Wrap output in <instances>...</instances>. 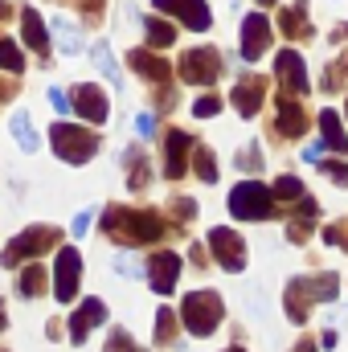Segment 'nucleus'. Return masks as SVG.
I'll return each mask as SVG.
<instances>
[{
    "label": "nucleus",
    "mask_w": 348,
    "mask_h": 352,
    "mask_svg": "<svg viewBox=\"0 0 348 352\" xmlns=\"http://www.w3.org/2000/svg\"><path fill=\"white\" fill-rule=\"evenodd\" d=\"M102 234H111L123 246H144V242H156L164 234V217L152 209H115L111 205L102 213Z\"/></svg>",
    "instance_id": "obj_1"
},
{
    "label": "nucleus",
    "mask_w": 348,
    "mask_h": 352,
    "mask_svg": "<svg viewBox=\"0 0 348 352\" xmlns=\"http://www.w3.org/2000/svg\"><path fill=\"white\" fill-rule=\"evenodd\" d=\"M340 291V278L336 274H303V278H291L287 283V320L291 324H303L312 303H324V299H336Z\"/></svg>",
    "instance_id": "obj_2"
},
{
    "label": "nucleus",
    "mask_w": 348,
    "mask_h": 352,
    "mask_svg": "<svg viewBox=\"0 0 348 352\" xmlns=\"http://www.w3.org/2000/svg\"><path fill=\"white\" fill-rule=\"evenodd\" d=\"M226 307H221V295L217 291H188L184 303H180V324L193 332V336H209L217 332Z\"/></svg>",
    "instance_id": "obj_3"
},
{
    "label": "nucleus",
    "mask_w": 348,
    "mask_h": 352,
    "mask_svg": "<svg viewBox=\"0 0 348 352\" xmlns=\"http://www.w3.org/2000/svg\"><path fill=\"white\" fill-rule=\"evenodd\" d=\"M50 144H54V152L66 164H87V160H94V152H98V135L87 131V127H74V123H54Z\"/></svg>",
    "instance_id": "obj_4"
},
{
    "label": "nucleus",
    "mask_w": 348,
    "mask_h": 352,
    "mask_svg": "<svg viewBox=\"0 0 348 352\" xmlns=\"http://www.w3.org/2000/svg\"><path fill=\"white\" fill-rule=\"evenodd\" d=\"M230 213L238 221H266V217H274V192H266L259 180H242L230 192Z\"/></svg>",
    "instance_id": "obj_5"
},
{
    "label": "nucleus",
    "mask_w": 348,
    "mask_h": 352,
    "mask_svg": "<svg viewBox=\"0 0 348 352\" xmlns=\"http://www.w3.org/2000/svg\"><path fill=\"white\" fill-rule=\"evenodd\" d=\"M180 78L193 82V87H213V82L221 78V54L209 50V45L188 50V54L180 58Z\"/></svg>",
    "instance_id": "obj_6"
},
{
    "label": "nucleus",
    "mask_w": 348,
    "mask_h": 352,
    "mask_svg": "<svg viewBox=\"0 0 348 352\" xmlns=\"http://www.w3.org/2000/svg\"><path fill=\"white\" fill-rule=\"evenodd\" d=\"M54 242H62V230H58V226H33V230H25V234H21V238L0 254V263L17 266L21 258H29V254L37 258V254H41V250H50Z\"/></svg>",
    "instance_id": "obj_7"
},
{
    "label": "nucleus",
    "mask_w": 348,
    "mask_h": 352,
    "mask_svg": "<svg viewBox=\"0 0 348 352\" xmlns=\"http://www.w3.org/2000/svg\"><path fill=\"white\" fill-rule=\"evenodd\" d=\"M78 278H83V254L74 246H62L58 263H54V295H58V303H70L78 295Z\"/></svg>",
    "instance_id": "obj_8"
},
{
    "label": "nucleus",
    "mask_w": 348,
    "mask_h": 352,
    "mask_svg": "<svg viewBox=\"0 0 348 352\" xmlns=\"http://www.w3.org/2000/svg\"><path fill=\"white\" fill-rule=\"evenodd\" d=\"M209 250H213V258L217 266H226V270H246V242L234 234V230H226V226H217V230H209Z\"/></svg>",
    "instance_id": "obj_9"
},
{
    "label": "nucleus",
    "mask_w": 348,
    "mask_h": 352,
    "mask_svg": "<svg viewBox=\"0 0 348 352\" xmlns=\"http://www.w3.org/2000/svg\"><path fill=\"white\" fill-rule=\"evenodd\" d=\"M176 274H180V254H173V250L152 254V263H148V283H152L156 295H173L176 291Z\"/></svg>",
    "instance_id": "obj_10"
},
{
    "label": "nucleus",
    "mask_w": 348,
    "mask_h": 352,
    "mask_svg": "<svg viewBox=\"0 0 348 352\" xmlns=\"http://www.w3.org/2000/svg\"><path fill=\"white\" fill-rule=\"evenodd\" d=\"M266 45H270V21L262 12H250L242 21V58L246 62H259L262 54H266Z\"/></svg>",
    "instance_id": "obj_11"
},
{
    "label": "nucleus",
    "mask_w": 348,
    "mask_h": 352,
    "mask_svg": "<svg viewBox=\"0 0 348 352\" xmlns=\"http://www.w3.org/2000/svg\"><path fill=\"white\" fill-rule=\"evenodd\" d=\"M274 74L283 78L287 94H307V90H312V82H307V66H303V58H299L295 50H283V54L274 58Z\"/></svg>",
    "instance_id": "obj_12"
},
{
    "label": "nucleus",
    "mask_w": 348,
    "mask_h": 352,
    "mask_svg": "<svg viewBox=\"0 0 348 352\" xmlns=\"http://www.w3.org/2000/svg\"><path fill=\"white\" fill-rule=\"evenodd\" d=\"M70 102H74V111L83 115V119H90V123H107V115H111V107H107V94L98 87H74V94H70Z\"/></svg>",
    "instance_id": "obj_13"
},
{
    "label": "nucleus",
    "mask_w": 348,
    "mask_h": 352,
    "mask_svg": "<svg viewBox=\"0 0 348 352\" xmlns=\"http://www.w3.org/2000/svg\"><path fill=\"white\" fill-rule=\"evenodd\" d=\"M102 320H107V303L94 295V299H87V303L70 316V340H74V344H87L90 328H94V324H102Z\"/></svg>",
    "instance_id": "obj_14"
},
{
    "label": "nucleus",
    "mask_w": 348,
    "mask_h": 352,
    "mask_svg": "<svg viewBox=\"0 0 348 352\" xmlns=\"http://www.w3.org/2000/svg\"><path fill=\"white\" fill-rule=\"evenodd\" d=\"M156 8H164V12H176L188 29H197V33H205L209 25H213V16H209V8H205V0H156Z\"/></svg>",
    "instance_id": "obj_15"
},
{
    "label": "nucleus",
    "mask_w": 348,
    "mask_h": 352,
    "mask_svg": "<svg viewBox=\"0 0 348 352\" xmlns=\"http://www.w3.org/2000/svg\"><path fill=\"white\" fill-rule=\"evenodd\" d=\"M262 94H266V82H262L259 74H246L238 87L230 90V102L238 107V115H246V119H250V115H259V111H262Z\"/></svg>",
    "instance_id": "obj_16"
},
{
    "label": "nucleus",
    "mask_w": 348,
    "mask_h": 352,
    "mask_svg": "<svg viewBox=\"0 0 348 352\" xmlns=\"http://www.w3.org/2000/svg\"><path fill=\"white\" fill-rule=\"evenodd\" d=\"M193 156V140L184 135V131H168L164 135V176L176 180V176H184V160Z\"/></svg>",
    "instance_id": "obj_17"
},
{
    "label": "nucleus",
    "mask_w": 348,
    "mask_h": 352,
    "mask_svg": "<svg viewBox=\"0 0 348 352\" xmlns=\"http://www.w3.org/2000/svg\"><path fill=\"white\" fill-rule=\"evenodd\" d=\"M279 131H283L287 140H295V135H303V131H307V115H303V107H299L291 94H283V98H279Z\"/></svg>",
    "instance_id": "obj_18"
},
{
    "label": "nucleus",
    "mask_w": 348,
    "mask_h": 352,
    "mask_svg": "<svg viewBox=\"0 0 348 352\" xmlns=\"http://www.w3.org/2000/svg\"><path fill=\"white\" fill-rule=\"evenodd\" d=\"M21 25H25V41L33 45V54L45 58V54H50V37H45V21H41V12H37V8H21Z\"/></svg>",
    "instance_id": "obj_19"
},
{
    "label": "nucleus",
    "mask_w": 348,
    "mask_h": 352,
    "mask_svg": "<svg viewBox=\"0 0 348 352\" xmlns=\"http://www.w3.org/2000/svg\"><path fill=\"white\" fill-rule=\"evenodd\" d=\"M131 70H140L148 82H164L173 70H168V62L164 58H156V54H148V50H131Z\"/></svg>",
    "instance_id": "obj_20"
},
{
    "label": "nucleus",
    "mask_w": 348,
    "mask_h": 352,
    "mask_svg": "<svg viewBox=\"0 0 348 352\" xmlns=\"http://www.w3.org/2000/svg\"><path fill=\"white\" fill-rule=\"evenodd\" d=\"M279 25H283V33L287 37H299V41H307L312 37V21H307V4L299 0V4H291L283 16H279Z\"/></svg>",
    "instance_id": "obj_21"
},
{
    "label": "nucleus",
    "mask_w": 348,
    "mask_h": 352,
    "mask_svg": "<svg viewBox=\"0 0 348 352\" xmlns=\"http://www.w3.org/2000/svg\"><path fill=\"white\" fill-rule=\"evenodd\" d=\"M123 160H127V173H131L127 176V184H131L135 192H144V188L152 184V168H148V160H144V148H127Z\"/></svg>",
    "instance_id": "obj_22"
},
{
    "label": "nucleus",
    "mask_w": 348,
    "mask_h": 352,
    "mask_svg": "<svg viewBox=\"0 0 348 352\" xmlns=\"http://www.w3.org/2000/svg\"><path fill=\"white\" fill-rule=\"evenodd\" d=\"M320 131H324V144L332 152H348V135H345V127H340L336 111H320Z\"/></svg>",
    "instance_id": "obj_23"
},
{
    "label": "nucleus",
    "mask_w": 348,
    "mask_h": 352,
    "mask_svg": "<svg viewBox=\"0 0 348 352\" xmlns=\"http://www.w3.org/2000/svg\"><path fill=\"white\" fill-rule=\"evenodd\" d=\"M316 213H320V209H316V201H312V197H303V201H299V217H291V226H287V238H291V242H303V238L312 234Z\"/></svg>",
    "instance_id": "obj_24"
},
{
    "label": "nucleus",
    "mask_w": 348,
    "mask_h": 352,
    "mask_svg": "<svg viewBox=\"0 0 348 352\" xmlns=\"http://www.w3.org/2000/svg\"><path fill=\"white\" fill-rule=\"evenodd\" d=\"M17 291L25 295V299H37V295H45V270L37 263H29L21 270V278H17Z\"/></svg>",
    "instance_id": "obj_25"
},
{
    "label": "nucleus",
    "mask_w": 348,
    "mask_h": 352,
    "mask_svg": "<svg viewBox=\"0 0 348 352\" xmlns=\"http://www.w3.org/2000/svg\"><path fill=\"white\" fill-rule=\"evenodd\" d=\"M94 66L102 70V78L111 82L115 90H123V78H119V66H115V54H111V45L107 41H98L94 45Z\"/></svg>",
    "instance_id": "obj_26"
},
{
    "label": "nucleus",
    "mask_w": 348,
    "mask_h": 352,
    "mask_svg": "<svg viewBox=\"0 0 348 352\" xmlns=\"http://www.w3.org/2000/svg\"><path fill=\"white\" fill-rule=\"evenodd\" d=\"M144 29H148V45H156V50H168V45L176 41V25L160 21V16H148Z\"/></svg>",
    "instance_id": "obj_27"
},
{
    "label": "nucleus",
    "mask_w": 348,
    "mask_h": 352,
    "mask_svg": "<svg viewBox=\"0 0 348 352\" xmlns=\"http://www.w3.org/2000/svg\"><path fill=\"white\" fill-rule=\"evenodd\" d=\"M193 168H197V176H201L205 184H213V180H217V160H213V152H209L201 140L193 144Z\"/></svg>",
    "instance_id": "obj_28"
},
{
    "label": "nucleus",
    "mask_w": 348,
    "mask_h": 352,
    "mask_svg": "<svg viewBox=\"0 0 348 352\" xmlns=\"http://www.w3.org/2000/svg\"><path fill=\"white\" fill-rule=\"evenodd\" d=\"M12 135H17V144H21L25 152H37V127L29 123V115H25V111H17V115H12Z\"/></svg>",
    "instance_id": "obj_29"
},
{
    "label": "nucleus",
    "mask_w": 348,
    "mask_h": 352,
    "mask_svg": "<svg viewBox=\"0 0 348 352\" xmlns=\"http://www.w3.org/2000/svg\"><path fill=\"white\" fill-rule=\"evenodd\" d=\"M54 33H58V41H62L66 54H78V50H83V37H78V29H74L66 16H54Z\"/></svg>",
    "instance_id": "obj_30"
},
{
    "label": "nucleus",
    "mask_w": 348,
    "mask_h": 352,
    "mask_svg": "<svg viewBox=\"0 0 348 352\" xmlns=\"http://www.w3.org/2000/svg\"><path fill=\"white\" fill-rule=\"evenodd\" d=\"M0 70H8V74H21V70H25V54H21L17 41H8V37H0Z\"/></svg>",
    "instance_id": "obj_31"
},
{
    "label": "nucleus",
    "mask_w": 348,
    "mask_h": 352,
    "mask_svg": "<svg viewBox=\"0 0 348 352\" xmlns=\"http://www.w3.org/2000/svg\"><path fill=\"white\" fill-rule=\"evenodd\" d=\"M156 340L160 344H176V311L173 307H160V316H156Z\"/></svg>",
    "instance_id": "obj_32"
},
{
    "label": "nucleus",
    "mask_w": 348,
    "mask_h": 352,
    "mask_svg": "<svg viewBox=\"0 0 348 352\" xmlns=\"http://www.w3.org/2000/svg\"><path fill=\"white\" fill-rule=\"evenodd\" d=\"M345 82H348V54L336 62V66H328V70H324V90L332 94V90H340Z\"/></svg>",
    "instance_id": "obj_33"
},
{
    "label": "nucleus",
    "mask_w": 348,
    "mask_h": 352,
    "mask_svg": "<svg viewBox=\"0 0 348 352\" xmlns=\"http://www.w3.org/2000/svg\"><path fill=\"white\" fill-rule=\"evenodd\" d=\"M234 164H238L242 173H259V168H262V144H250V148H242Z\"/></svg>",
    "instance_id": "obj_34"
},
{
    "label": "nucleus",
    "mask_w": 348,
    "mask_h": 352,
    "mask_svg": "<svg viewBox=\"0 0 348 352\" xmlns=\"http://www.w3.org/2000/svg\"><path fill=\"white\" fill-rule=\"evenodd\" d=\"M274 197H279V201L303 197V184H299V176H279V184H274Z\"/></svg>",
    "instance_id": "obj_35"
},
{
    "label": "nucleus",
    "mask_w": 348,
    "mask_h": 352,
    "mask_svg": "<svg viewBox=\"0 0 348 352\" xmlns=\"http://www.w3.org/2000/svg\"><path fill=\"white\" fill-rule=\"evenodd\" d=\"M217 111H221V98H217V94H205V98L193 102V115H197V119H213Z\"/></svg>",
    "instance_id": "obj_36"
},
{
    "label": "nucleus",
    "mask_w": 348,
    "mask_h": 352,
    "mask_svg": "<svg viewBox=\"0 0 348 352\" xmlns=\"http://www.w3.org/2000/svg\"><path fill=\"white\" fill-rule=\"evenodd\" d=\"M324 238H328L332 246L348 250V221H336V226H328V230H324Z\"/></svg>",
    "instance_id": "obj_37"
},
{
    "label": "nucleus",
    "mask_w": 348,
    "mask_h": 352,
    "mask_svg": "<svg viewBox=\"0 0 348 352\" xmlns=\"http://www.w3.org/2000/svg\"><path fill=\"white\" fill-rule=\"evenodd\" d=\"M107 352H144V349H135V344L127 340V332H111V344H107Z\"/></svg>",
    "instance_id": "obj_38"
},
{
    "label": "nucleus",
    "mask_w": 348,
    "mask_h": 352,
    "mask_svg": "<svg viewBox=\"0 0 348 352\" xmlns=\"http://www.w3.org/2000/svg\"><path fill=\"white\" fill-rule=\"evenodd\" d=\"M324 176H332L336 184H345V188H348V164H336V160L328 164V160H324Z\"/></svg>",
    "instance_id": "obj_39"
},
{
    "label": "nucleus",
    "mask_w": 348,
    "mask_h": 352,
    "mask_svg": "<svg viewBox=\"0 0 348 352\" xmlns=\"http://www.w3.org/2000/svg\"><path fill=\"white\" fill-rule=\"evenodd\" d=\"M115 270H119V274H127V278H135V274H140V263H135V258H127V254H119V258H115Z\"/></svg>",
    "instance_id": "obj_40"
},
{
    "label": "nucleus",
    "mask_w": 348,
    "mask_h": 352,
    "mask_svg": "<svg viewBox=\"0 0 348 352\" xmlns=\"http://www.w3.org/2000/svg\"><path fill=\"white\" fill-rule=\"evenodd\" d=\"M173 209H176V217H180V221H188V217L197 213V205H193L188 197H176V201H173Z\"/></svg>",
    "instance_id": "obj_41"
},
{
    "label": "nucleus",
    "mask_w": 348,
    "mask_h": 352,
    "mask_svg": "<svg viewBox=\"0 0 348 352\" xmlns=\"http://www.w3.org/2000/svg\"><path fill=\"white\" fill-rule=\"evenodd\" d=\"M50 102H54V107H58V111H70V107H74V102H70V98H66V90H50Z\"/></svg>",
    "instance_id": "obj_42"
},
{
    "label": "nucleus",
    "mask_w": 348,
    "mask_h": 352,
    "mask_svg": "<svg viewBox=\"0 0 348 352\" xmlns=\"http://www.w3.org/2000/svg\"><path fill=\"white\" fill-rule=\"evenodd\" d=\"M152 127H156L152 115H140V119H135V131H140V135H152Z\"/></svg>",
    "instance_id": "obj_43"
},
{
    "label": "nucleus",
    "mask_w": 348,
    "mask_h": 352,
    "mask_svg": "<svg viewBox=\"0 0 348 352\" xmlns=\"http://www.w3.org/2000/svg\"><path fill=\"white\" fill-rule=\"evenodd\" d=\"M87 226H90V209H83V213L74 217V234H87Z\"/></svg>",
    "instance_id": "obj_44"
},
{
    "label": "nucleus",
    "mask_w": 348,
    "mask_h": 352,
    "mask_svg": "<svg viewBox=\"0 0 348 352\" xmlns=\"http://www.w3.org/2000/svg\"><path fill=\"white\" fill-rule=\"evenodd\" d=\"M8 16H12V8H8V4L0 0V21H8Z\"/></svg>",
    "instance_id": "obj_45"
},
{
    "label": "nucleus",
    "mask_w": 348,
    "mask_h": 352,
    "mask_svg": "<svg viewBox=\"0 0 348 352\" xmlns=\"http://www.w3.org/2000/svg\"><path fill=\"white\" fill-rule=\"evenodd\" d=\"M336 41H348V25H340V29H336Z\"/></svg>",
    "instance_id": "obj_46"
},
{
    "label": "nucleus",
    "mask_w": 348,
    "mask_h": 352,
    "mask_svg": "<svg viewBox=\"0 0 348 352\" xmlns=\"http://www.w3.org/2000/svg\"><path fill=\"white\" fill-rule=\"evenodd\" d=\"M4 324H8V316H4V303H0V332H4Z\"/></svg>",
    "instance_id": "obj_47"
},
{
    "label": "nucleus",
    "mask_w": 348,
    "mask_h": 352,
    "mask_svg": "<svg viewBox=\"0 0 348 352\" xmlns=\"http://www.w3.org/2000/svg\"><path fill=\"white\" fill-rule=\"evenodd\" d=\"M98 4H102V0H83V8H98Z\"/></svg>",
    "instance_id": "obj_48"
},
{
    "label": "nucleus",
    "mask_w": 348,
    "mask_h": 352,
    "mask_svg": "<svg viewBox=\"0 0 348 352\" xmlns=\"http://www.w3.org/2000/svg\"><path fill=\"white\" fill-rule=\"evenodd\" d=\"M295 352H316V349H312V344H307V340H303V344H299V349H295Z\"/></svg>",
    "instance_id": "obj_49"
},
{
    "label": "nucleus",
    "mask_w": 348,
    "mask_h": 352,
    "mask_svg": "<svg viewBox=\"0 0 348 352\" xmlns=\"http://www.w3.org/2000/svg\"><path fill=\"white\" fill-rule=\"evenodd\" d=\"M226 352H246V349H238V344H234V349H226Z\"/></svg>",
    "instance_id": "obj_50"
},
{
    "label": "nucleus",
    "mask_w": 348,
    "mask_h": 352,
    "mask_svg": "<svg viewBox=\"0 0 348 352\" xmlns=\"http://www.w3.org/2000/svg\"><path fill=\"white\" fill-rule=\"evenodd\" d=\"M259 4H279V0H259Z\"/></svg>",
    "instance_id": "obj_51"
}]
</instances>
